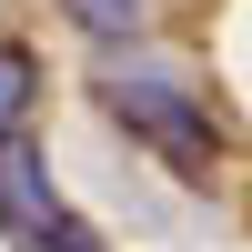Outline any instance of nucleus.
I'll return each instance as SVG.
<instances>
[{
    "label": "nucleus",
    "mask_w": 252,
    "mask_h": 252,
    "mask_svg": "<svg viewBox=\"0 0 252 252\" xmlns=\"http://www.w3.org/2000/svg\"><path fill=\"white\" fill-rule=\"evenodd\" d=\"M101 101H111V111L172 161V172H212L222 131H212V111H202L182 81H161V71H101Z\"/></svg>",
    "instance_id": "f257e3e1"
},
{
    "label": "nucleus",
    "mask_w": 252,
    "mask_h": 252,
    "mask_svg": "<svg viewBox=\"0 0 252 252\" xmlns=\"http://www.w3.org/2000/svg\"><path fill=\"white\" fill-rule=\"evenodd\" d=\"M51 222H61L51 161H40V141H31V131H10V141H0V232L40 252V242H51Z\"/></svg>",
    "instance_id": "f03ea898"
},
{
    "label": "nucleus",
    "mask_w": 252,
    "mask_h": 252,
    "mask_svg": "<svg viewBox=\"0 0 252 252\" xmlns=\"http://www.w3.org/2000/svg\"><path fill=\"white\" fill-rule=\"evenodd\" d=\"M61 10H71L91 40H111V51H121V40H141V31H152V10H161V0H61Z\"/></svg>",
    "instance_id": "7ed1b4c3"
},
{
    "label": "nucleus",
    "mask_w": 252,
    "mask_h": 252,
    "mask_svg": "<svg viewBox=\"0 0 252 252\" xmlns=\"http://www.w3.org/2000/svg\"><path fill=\"white\" fill-rule=\"evenodd\" d=\"M31 101H40V61L20 51V40H0V141L31 121Z\"/></svg>",
    "instance_id": "20e7f679"
},
{
    "label": "nucleus",
    "mask_w": 252,
    "mask_h": 252,
    "mask_svg": "<svg viewBox=\"0 0 252 252\" xmlns=\"http://www.w3.org/2000/svg\"><path fill=\"white\" fill-rule=\"evenodd\" d=\"M40 252H101V242H91V232H81V222H71V212H61V222H51V242H40Z\"/></svg>",
    "instance_id": "39448f33"
}]
</instances>
